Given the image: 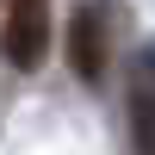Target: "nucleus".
Masks as SVG:
<instances>
[{
    "label": "nucleus",
    "instance_id": "2",
    "mask_svg": "<svg viewBox=\"0 0 155 155\" xmlns=\"http://www.w3.org/2000/svg\"><path fill=\"white\" fill-rule=\"evenodd\" d=\"M68 62H74L81 81H99V68H106V19H99V6L68 12Z\"/></svg>",
    "mask_w": 155,
    "mask_h": 155
},
{
    "label": "nucleus",
    "instance_id": "1",
    "mask_svg": "<svg viewBox=\"0 0 155 155\" xmlns=\"http://www.w3.org/2000/svg\"><path fill=\"white\" fill-rule=\"evenodd\" d=\"M0 50H6L12 68H37L44 50H50V0H6Z\"/></svg>",
    "mask_w": 155,
    "mask_h": 155
},
{
    "label": "nucleus",
    "instance_id": "3",
    "mask_svg": "<svg viewBox=\"0 0 155 155\" xmlns=\"http://www.w3.org/2000/svg\"><path fill=\"white\" fill-rule=\"evenodd\" d=\"M130 124H137V149L155 155V44L137 50L130 68Z\"/></svg>",
    "mask_w": 155,
    "mask_h": 155
}]
</instances>
